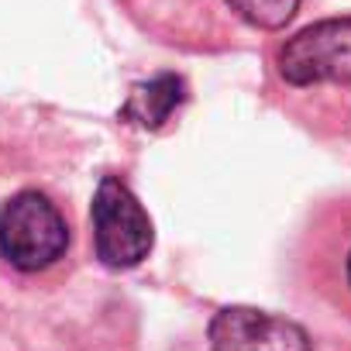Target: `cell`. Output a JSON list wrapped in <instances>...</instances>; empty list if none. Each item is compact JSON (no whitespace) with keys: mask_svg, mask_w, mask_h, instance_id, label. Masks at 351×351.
<instances>
[{"mask_svg":"<svg viewBox=\"0 0 351 351\" xmlns=\"http://www.w3.org/2000/svg\"><path fill=\"white\" fill-rule=\"evenodd\" d=\"M73 245L66 214L42 190H21L0 207V258L25 276L56 269Z\"/></svg>","mask_w":351,"mask_h":351,"instance_id":"obj_1","label":"cell"},{"mask_svg":"<svg viewBox=\"0 0 351 351\" xmlns=\"http://www.w3.org/2000/svg\"><path fill=\"white\" fill-rule=\"evenodd\" d=\"M186 100V83L176 73H162L141 86H134V93L128 97L121 117L141 128H158L162 121H169V114Z\"/></svg>","mask_w":351,"mask_h":351,"instance_id":"obj_6","label":"cell"},{"mask_svg":"<svg viewBox=\"0 0 351 351\" xmlns=\"http://www.w3.org/2000/svg\"><path fill=\"white\" fill-rule=\"evenodd\" d=\"M303 265L313 289L351 317V197L324 204L303 234Z\"/></svg>","mask_w":351,"mask_h":351,"instance_id":"obj_4","label":"cell"},{"mask_svg":"<svg viewBox=\"0 0 351 351\" xmlns=\"http://www.w3.org/2000/svg\"><path fill=\"white\" fill-rule=\"evenodd\" d=\"M217 4L252 32H279L300 11V0H217Z\"/></svg>","mask_w":351,"mask_h":351,"instance_id":"obj_7","label":"cell"},{"mask_svg":"<svg viewBox=\"0 0 351 351\" xmlns=\"http://www.w3.org/2000/svg\"><path fill=\"white\" fill-rule=\"evenodd\" d=\"M214 351H313L310 334L279 313L258 306H224L207 327Z\"/></svg>","mask_w":351,"mask_h":351,"instance_id":"obj_5","label":"cell"},{"mask_svg":"<svg viewBox=\"0 0 351 351\" xmlns=\"http://www.w3.org/2000/svg\"><path fill=\"white\" fill-rule=\"evenodd\" d=\"M90 221H93V252L107 269H134L152 255L155 245V228L131 186L117 176H104L93 204H90Z\"/></svg>","mask_w":351,"mask_h":351,"instance_id":"obj_3","label":"cell"},{"mask_svg":"<svg viewBox=\"0 0 351 351\" xmlns=\"http://www.w3.org/2000/svg\"><path fill=\"white\" fill-rule=\"evenodd\" d=\"M272 73L289 97L351 86V14L317 21L286 38L272 56Z\"/></svg>","mask_w":351,"mask_h":351,"instance_id":"obj_2","label":"cell"}]
</instances>
